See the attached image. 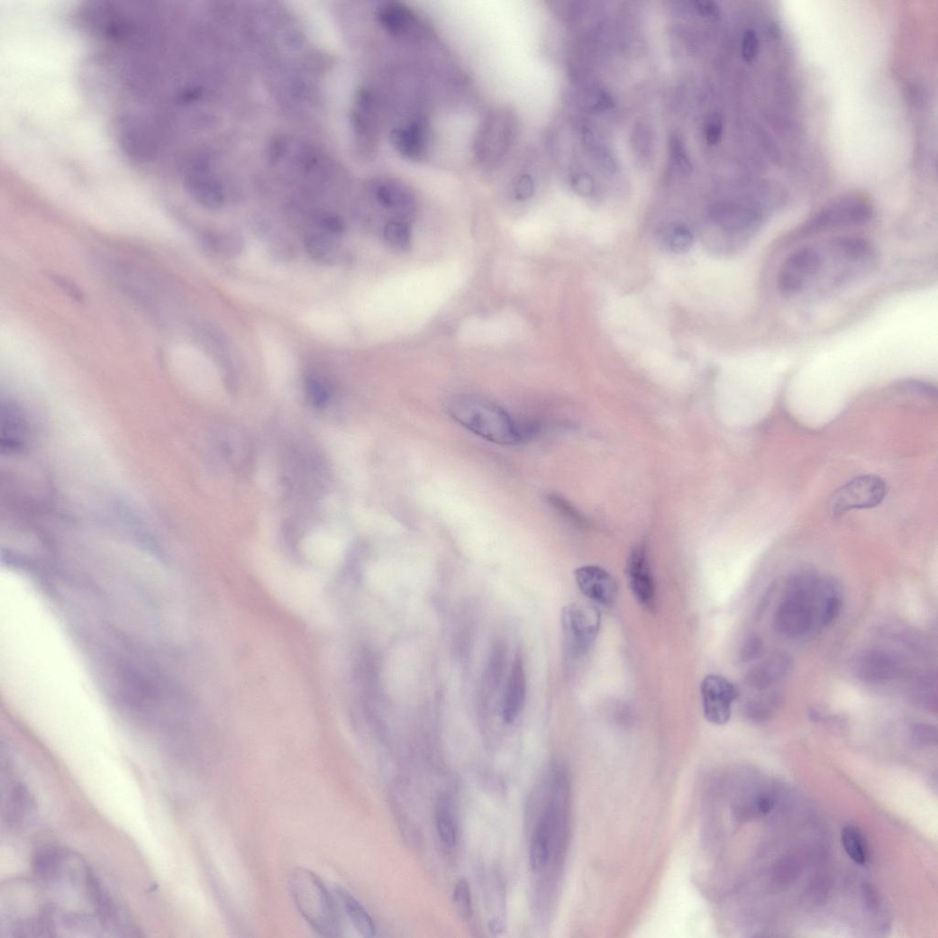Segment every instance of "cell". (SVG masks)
Masks as SVG:
<instances>
[{
  "label": "cell",
  "instance_id": "f1b7e54d",
  "mask_svg": "<svg viewBox=\"0 0 938 938\" xmlns=\"http://www.w3.org/2000/svg\"><path fill=\"white\" fill-rule=\"evenodd\" d=\"M779 702V696L775 691H770L763 696L746 700L743 705V713L747 719L753 723H764L774 715Z\"/></svg>",
  "mask_w": 938,
  "mask_h": 938
},
{
  "label": "cell",
  "instance_id": "52a82bcc",
  "mask_svg": "<svg viewBox=\"0 0 938 938\" xmlns=\"http://www.w3.org/2000/svg\"><path fill=\"white\" fill-rule=\"evenodd\" d=\"M820 243L806 244L792 251L778 274V289L786 298H797L817 285L823 268Z\"/></svg>",
  "mask_w": 938,
  "mask_h": 938
},
{
  "label": "cell",
  "instance_id": "f546056e",
  "mask_svg": "<svg viewBox=\"0 0 938 938\" xmlns=\"http://www.w3.org/2000/svg\"><path fill=\"white\" fill-rule=\"evenodd\" d=\"M204 241L210 250L229 258L239 256L244 249L242 237L233 232H209L205 235Z\"/></svg>",
  "mask_w": 938,
  "mask_h": 938
},
{
  "label": "cell",
  "instance_id": "2e32d148",
  "mask_svg": "<svg viewBox=\"0 0 938 938\" xmlns=\"http://www.w3.org/2000/svg\"><path fill=\"white\" fill-rule=\"evenodd\" d=\"M184 187L189 196L207 209L223 207L225 194L214 176L202 164L190 162L184 170Z\"/></svg>",
  "mask_w": 938,
  "mask_h": 938
},
{
  "label": "cell",
  "instance_id": "ba28073f",
  "mask_svg": "<svg viewBox=\"0 0 938 938\" xmlns=\"http://www.w3.org/2000/svg\"><path fill=\"white\" fill-rule=\"evenodd\" d=\"M561 619L568 656L571 660H584L593 649L599 633V612L592 606L575 603L564 608Z\"/></svg>",
  "mask_w": 938,
  "mask_h": 938
},
{
  "label": "cell",
  "instance_id": "3957f363",
  "mask_svg": "<svg viewBox=\"0 0 938 938\" xmlns=\"http://www.w3.org/2000/svg\"><path fill=\"white\" fill-rule=\"evenodd\" d=\"M0 895V935L54 936L47 901L38 882L15 879L8 882Z\"/></svg>",
  "mask_w": 938,
  "mask_h": 938
},
{
  "label": "cell",
  "instance_id": "d4e9b609",
  "mask_svg": "<svg viewBox=\"0 0 938 938\" xmlns=\"http://www.w3.org/2000/svg\"><path fill=\"white\" fill-rule=\"evenodd\" d=\"M305 247L310 257L325 265H336L346 261V253L342 247L325 234L309 235Z\"/></svg>",
  "mask_w": 938,
  "mask_h": 938
},
{
  "label": "cell",
  "instance_id": "277c9868",
  "mask_svg": "<svg viewBox=\"0 0 938 938\" xmlns=\"http://www.w3.org/2000/svg\"><path fill=\"white\" fill-rule=\"evenodd\" d=\"M823 268L818 286L836 291L859 283L874 272L878 253L871 242L862 237L839 235L820 242Z\"/></svg>",
  "mask_w": 938,
  "mask_h": 938
},
{
  "label": "cell",
  "instance_id": "74e56055",
  "mask_svg": "<svg viewBox=\"0 0 938 938\" xmlns=\"http://www.w3.org/2000/svg\"><path fill=\"white\" fill-rule=\"evenodd\" d=\"M759 51L760 42L756 33L751 30L746 31L742 38V58L747 62H753L757 59Z\"/></svg>",
  "mask_w": 938,
  "mask_h": 938
},
{
  "label": "cell",
  "instance_id": "bcb514c9",
  "mask_svg": "<svg viewBox=\"0 0 938 938\" xmlns=\"http://www.w3.org/2000/svg\"><path fill=\"white\" fill-rule=\"evenodd\" d=\"M697 13L708 18H715L720 15V9L714 3L697 2L695 4Z\"/></svg>",
  "mask_w": 938,
  "mask_h": 938
},
{
  "label": "cell",
  "instance_id": "8d00e7d4",
  "mask_svg": "<svg viewBox=\"0 0 938 938\" xmlns=\"http://www.w3.org/2000/svg\"><path fill=\"white\" fill-rule=\"evenodd\" d=\"M764 644L762 640L756 636L751 635L746 639L742 649L740 657L743 663H749L763 654Z\"/></svg>",
  "mask_w": 938,
  "mask_h": 938
},
{
  "label": "cell",
  "instance_id": "9c48e42d",
  "mask_svg": "<svg viewBox=\"0 0 938 938\" xmlns=\"http://www.w3.org/2000/svg\"><path fill=\"white\" fill-rule=\"evenodd\" d=\"M888 486L874 475L860 476L847 482L831 496L827 510L834 517L854 511L871 509L884 502Z\"/></svg>",
  "mask_w": 938,
  "mask_h": 938
},
{
  "label": "cell",
  "instance_id": "83f0119b",
  "mask_svg": "<svg viewBox=\"0 0 938 938\" xmlns=\"http://www.w3.org/2000/svg\"><path fill=\"white\" fill-rule=\"evenodd\" d=\"M658 237L661 245L674 253H685L694 243L692 231L681 223H671L660 228Z\"/></svg>",
  "mask_w": 938,
  "mask_h": 938
},
{
  "label": "cell",
  "instance_id": "4fadbf2b",
  "mask_svg": "<svg viewBox=\"0 0 938 938\" xmlns=\"http://www.w3.org/2000/svg\"><path fill=\"white\" fill-rule=\"evenodd\" d=\"M700 691L706 721L717 726L727 724L733 705L739 697L737 688L724 677L708 675L703 679Z\"/></svg>",
  "mask_w": 938,
  "mask_h": 938
},
{
  "label": "cell",
  "instance_id": "5bb4252c",
  "mask_svg": "<svg viewBox=\"0 0 938 938\" xmlns=\"http://www.w3.org/2000/svg\"><path fill=\"white\" fill-rule=\"evenodd\" d=\"M626 576L637 602L645 611L654 612L657 600L656 584L644 544H638L632 550L627 560Z\"/></svg>",
  "mask_w": 938,
  "mask_h": 938
},
{
  "label": "cell",
  "instance_id": "f35d334b",
  "mask_svg": "<svg viewBox=\"0 0 938 938\" xmlns=\"http://www.w3.org/2000/svg\"><path fill=\"white\" fill-rule=\"evenodd\" d=\"M724 124L721 117L716 114L711 115L705 125V136L710 145L719 143L722 140Z\"/></svg>",
  "mask_w": 938,
  "mask_h": 938
},
{
  "label": "cell",
  "instance_id": "4316f807",
  "mask_svg": "<svg viewBox=\"0 0 938 938\" xmlns=\"http://www.w3.org/2000/svg\"><path fill=\"white\" fill-rule=\"evenodd\" d=\"M378 18L382 27L397 36L409 33L414 24V16L399 4H387L379 8Z\"/></svg>",
  "mask_w": 938,
  "mask_h": 938
},
{
  "label": "cell",
  "instance_id": "7dc6e473",
  "mask_svg": "<svg viewBox=\"0 0 938 938\" xmlns=\"http://www.w3.org/2000/svg\"><path fill=\"white\" fill-rule=\"evenodd\" d=\"M55 283H57L61 288H63L66 292H68V294L70 296H72L73 298L78 299V300H82V298H83L82 293L72 283H69L68 280H66L64 278H59L57 279H55Z\"/></svg>",
  "mask_w": 938,
  "mask_h": 938
},
{
  "label": "cell",
  "instance_id": "e0dca14e",
  "mask_svg": "<svg viewBox=\"0 0 938 938\" xmlns=\"http://www.w3.org/2000/svg\"><path fill=\"white\" fill-rule=\"evenodd\" d=\"M577 585L589 599L604 606H613L619 587L611 573L597 566H584L574 572Z\"/></svg>",
  "mask_w": 938,
  "mask_h": 938
},
{
  "label": "cell",
  "instance_id": "ac0fdd59",
  "mask_svg": "<svg viewBox=\"0 0 938 938\" xmlns=\"http://www.w3.org/2000/svg\"><path fill=\"white\" fill-rule=\"evenodd\" d=\"M792 665V658L787 652L772 653L747 674L744 685L756 693H768L789 675Z\"/></svg>",
  "mask_w": 938,
  "mask_h": 938
},
{
  "label": "cell",
  "instance_id": "603a6c76",
  "mask_svg": "<svg viewBox=\"0 0 938 938\" xmlns=\"http://www.w3.org/2000/svg\"><path fill=\"white\" fill-rule=\"evenodd\" d=\"M333 893L341 911L349 923L363 937H374L377 928L373 919L364 906L342 888H334Z\"/></svg>",
  "mask_w": 938,
  "mask_h": 938
},
{
  "label": "cell",
  "instance_id": "ab89813d",
  "mask_svg": "<svg viewBox=\"0 0 938 938\" xmlns=\"http://www.w3.org/2000/svg\"><path fill=\"white\" fill-rule=\"evenodd\" d=\"M548 500L551 506L556 508L568 519L577 524L584 523V521H582L581 515L566 500H564L562 496L556 494L551 495L549 496Z\"/></svg>",
  "mask_w": 938,
  "mask_h": 938
},
{
  "label": "cell",
  "instance_id": "8992f818",
  "mask_svg": "<svg viewBox=\"0 0 938 938\" xmlns=\"http://www.w3.org/2000/svg\"><path fill=\"white\" fill-rule=\"evenodd\" d=\"M874 209L869 201L856 196L839 198L826 205L797 231L799 238L856 229L869 224Z\"/></svg>",
  "mask_w": 938,
  "mask_h": 938
},
{
  "label": "cell",
  "instance_id": "60d3db41",
  "mask_svg": "<svg viewBox=\"0 0 938 938\" xmlns=\"http://www.w3.org/2000/svg\"><path fill=\"white\" fill-rule=\"evenodd\" d=\"M913 740L919 745L935 744L937 741L936 729L926 724H917L913 729Z\"/></svg>",
  "mask_w": 938,
  "mask_h": 938
},
{
  "label": "cell",
  "instance_id": "44dd1931",
  "mask_svg": "<svg viewBox=\"0 0 938 938\" xmlns=\"http://www.w3.org/2000/svg\"><path fill=\"white\" fill-rule=\"evenodd\" d=\"M842 608V591L840 583L831 577L822 578L815 604L817 626H830L839 617Z\"/></svg>",
  "mask_w": 938,
  "mask_h": 938
},
{
  "label": "cell",
  "instance_id": "30bf717a",
  "mask_svg": "<svg viewBox=\"0 0 938 938\" xmlns=\"http://www.w3.org/2000/svg\"><path fill=\"white\" fill-rule=\"evenodd\" d=\"M515 120L509 110H500L488 117L476 141L478 160L490 168L505 157L515 133Z\"/></svg>",
  "mask_w": 938,
  "mask_h": 938
},
{
  "label": "cell",
  "instance_id": "836d02e7",
  "mask_svg": "<svg viewBox=\"0 0 938 938\" xmlns=\"http://www.w3.org/2000/svg\"><path fill=\"white\" fill-rule=\"evenodd\" d=\"M453 898L460 915L467 920L471 918L473 915L472 896L466 878H461L457 882Z\"/></svg>",
  "mask_w": 938,
  "mask_h": 938
},
{
  "label": "cell",
  "instance_id": "cb8c5ba5",
  "mask_svg": "<svg viewBox=\"0 0 938 938\" xmlns=\"http://www.w3.org/2000/svg\"><path fill=\"white\" fill-rule=\"evenodd\" d=\"M376 196L382 206L396 211L405 219L409 220L415 214V198L411 190L402 184H382L378 187Z\"/></svg>",
  "mask_w": 938,
  "mask_h": 938
},
{
  "label": "cell",
  "instance_id": "d590c367",
  "mask_svg": "<svg viewBox=\"0 0 938 938\" xmlns=\"http://www.w3.org/2000/svg\"><path fill=\"white\" fill-rule=\"evenodd\" d=\"M671 150L673 159L679 170L684 174L690 173L692 171L691 159L684 145V142L678 137H674L672 139Z\"/></svg>",
  "mask_w": 938,
  "mask_h": 938
},
{
  "label": "cell",
  "instance_id": "484cf974",
  "mask_svg": "<svg viewBox=\"0 0 938 938\" xmlns=\"http://www.w3.org/2000/svg\"><path fill=\"white\" fill-rule=\"evenodd\" d=\"M435 819L437 833L441 841L449 847H454L458 841V829L453 801L449 795L442 794L438 797Z\"/></svg>",
  "mask_w": 938,
  "mask_h": 938
},
{
  "label": "cell",
  "instance_id": "7bdbcfd3",
  "mask_svg": "<svg viewBox=\"0 0 938 938\" xmlns=\"http://www.w3.org/2000/svg\"><path fill=\"white\" fill-rule=\"evenodd\" d=\"M587 105L592 109L605 110L612 107L613 99L605 91L595 90L588 96Z\"/></svg>",
  "mask_w": 938,
  "mask_h": 938
},
{
  "label": "cell",
  "instance_id": "7c38bea8",
  "mask_svg": "<svg viewBox=\"0 0 938 938\" xmlns=\"http://www.w3.org/2000/svg\"><path fill=\"white\" fill-rule=\"evenodd\" d=\"M816 597L817 594L815 596H806L786 593L775 615L777 633L789 639L809 634L817 625Z\"/></svg>",
  "mask_w": 938,
  "mask_h": 938
},
{
  "label": "cell",
  "instance_id": "8fae6325",
  "mask_svg": "<svg viewBox=\"0 0 938 938\" xmlns=\"http://www.w3.org/2000/svg\"><path fill=\"white\" fill-rule=\"evenodd\" d=\"M710 217L721 231L744 241L759 233L765 220L760 207L741 203L717 204L711 208Z\"/></svg>",
  "mask_w": 938,
  "mask_h": 938
},
{
  "label": "cell",
  "instance_id": "e575fe53",
  "mask_svg": "<svg viewBox=\"0 0 938 938\" xmlns=\"http://www.w3.org/2000/svg\"><path fill=\"white\" fill-rule=\"evenodd\" d=\"M317 225L328 236H341L346 231L343 220L333 214H323L317 218Z\"/></svg>",
  "mask_w": 938,
  "mask_h": 938
},
{
  "label": "cell",
  "instance_id": "d6986e66",
  "mask_svg": "<svg viewBox=\"0 0 938 938\" xmlns=\"http://www.w3.org/2000/svg\"><path fill=\"white\" fill-rule=\"evenodd\" d=\"M391 141L405 158L421 160L429 149V124L422 118L414 120L405 127L395 129L391 133Z\"/></svg>",
  "mask_w": 938,
  "mask_h": 938
},
{
  "label": "cell",
  "instance_id": "b9f144b4",
  "mask_svg": "<svg viewBox=\"0 0 938 938\" xmlns=\"http://www.w3.org/2000/svg\"><path fill=\"white\" fill-rule=\"evenodd\" d=\"M572 187L581 196H589L595 191V182L587 174H578L572 180Z\"/></svg>",
  "mask_w": 938,
  "mask_h": 938
},
{
  "label": "cell",
  "instance_id": "f6af8a7d",
  "mask_svg": "<svg viewBox=\"0 0 938 938\" xmlns=\"http://www.w3.org/2000/svg\"><path fill=\"white\" fill-rule=\"evenodd\" d=\"M306 387L310 396L317 403H323L327 398L325 386L317 378L310 376L306 380Z\"/></svg>",
  "mask_w": 938,
  "mask_h": 938
},
{
  "label": "cell",
  "instance_id": "1f68e13d",
  "mask_svg": "<svg viewBox=\"0 0 938 938\" xmlns=\"http://www.w3.org/2000/svg\"><path fill=\"white\" fill-rule=\"evenodd\" d=\"M383 238L386 243L396 250L405 251L411 246V232L403 220H393L386 224Z\"/></svg>",
  "mask_w": 938,
  "mask_h": 938
},
{
  "label": "cell",
  "instance_id": "ffe728a7",
  "mask_svg": "<svg viewBox=\"0 0 938 938\" xmlns=\"http://www.w3.org/2000/svg\"><path fill=\"white\" fill-rule=\"evenodd\" d=\"M526 690L524 660L517 657L514 661L504 698L503 715L505 723L511 724L518 719L525 705Z\"/></svg>",
  "mask_w": 938,
  "mask_h": 938
},
{
  "label": "cell",
  "instance_id": "4dcf8cb0",
  "mask_svg": "<svg viewBox=\"0 0 938 938\" xmlns=\"http://www.w3.org/2000/svg\"><path fill=\"white\" fill-rule=\"evenodd\" d=\"M842 843L848 856L857 864L864 866L869 861L867 842L854 825H846L842 832Z\"/></svg>",
  "mask_w": 938,
  "mask_h": 938
},
{
  "label": "cell",
  "instance_id": "7a4b0ae2",
  "mask_svg": "<svg viewBox=\"0 0 938 938\" xmlns=\"http://www.w3.org/2000/svg\"><path fill=\"white\" fill-rule=\"evenodd\" d=\"M449 414L467 430L496 445L516 446L540 431L538 424L519 422L499 405L477 396L454 398Z\"/></svg>",
  "mask_w": 938,
  "mask_h": 938
},
{
  "label": "cell",
  "instance_id": "7402d4cb",
  "mask_svg": "<svg viewBox=\"0 0 938 938\" xmlns=\"http://www.w3.org/2000/svg\"><path fill=\"white\" fill-rule=\"evenodd\" d=\"M4 798V812L9 825L20 826L31 819L34 811V802L26 787L21 782L14 781L8 786Z\"/></svg>",
  "mask_w": 938,
  "mask_h": 938
},
{
  "label": "cell",
  "instance_id": "ee69618b",
  "mask_svg": "<svg viewBox=\"0 0 938 938\" xmlns=\"http://www.w3.org/2000/svg\"><path fill=\"white\" fill-rule=\"evenodd\" d=\"M534 194V182L531 176H522L515 186V196L521 201L531 198Z\"/></svg>",
  "mask_w": 938,
  "mask_h": 938
},
{
  "label": "cell",
  "instance_id": "d6a6232c",
  "mask_svg": "<svg viewBox=\"0 0 938 938\" xmlns=\"http://www.w3.org/2000/svg\"><path fill=\"white\" fill-rule=\"evenodd\" d=\"M936 692L935 679L931 677H924L915 686L914 700L922 707L929 711H935L937 707Z\"/></svg>",
  "mask_w": 938,
  "mask_h": 938
},
{
  "label": "cell",
  "instance_id": "5b68a950",
  "mask_svg": "<svg viewBox=\"0 0 938 938\" xmlns=\"http://www.w3.org/2000/svg\"><path fill=\"white\" fill-rule=\"evenodd\" d=\"M289 888L299 913L316 933L324 937L342 935V921L336 897L318 875L296 868L290 873Z\"/></svg>",
  "mask_w": 938,
  "mask_h": 938
},
{
  "label": "cell",
  "instance_id": "9a60e30c",
  "mask_svg": "<svg viewBox=\"0 0 938 938\" xmlns=\"http://www.w3.org/2000/svg\"><path fill=\"white\" fill-rule=\"evenodd\" d=\"M854 670L860 680L870 685L888 683L903 673L900 660L893 653L878 648L861 652L855 660Z\"/></svg>",
  "mask_w": 938,
  "mask_h": 938
},
{
  "label": "cell",
  "instance_id": "6da1fadb",
  "mask_svg": "<svg viewBox=\"0 0 938 938\" xmlns=\"http://www.w3.org/2000/svg\"><path fill=\"white\" fill-rule=\"evenodd\" d=\"M37 882L46 898L54 935H127L137 931L127 913L109 897L87 862L72 851L47 846L33 858Z\"/></svg>",
  "mask_w": 938,
  "mask_h": 938
}]
</instances>
